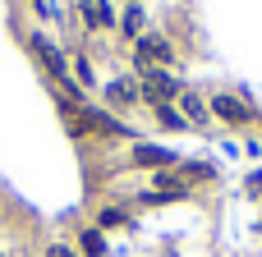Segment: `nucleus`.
I'll return each mask as SVG.
<instances>
[{"label": "nucleus", "instance_id": "nucleus-6", "mask_svg": "<svg viewBox=\"0 0 262 257\" xmlns=\"http://www.w3.org/2000/svg\"><path fill=\"white\" fill-rule=\"evenodd\" d=\"M83 14H88V23H92V28H106V23H111V14L101 9V0H88V5H83Z\"/></svg>", "mask_w": 262, "mask_h": 257}, {"label": "nucleus", "instance_id": "nucleus-8", "mask_svg": "<svg viewBox=\"0 0 262 257\" xmlns=\"http://www.w3.org/2000/svg\"><path fill=\"white\" fill-rule=\"evenodd\" d=\"M111 101H115V106L134 101V83H115V87H111Z\"/></svg>", "mask_w": 262, "mask_h": 257}, {"label": "nucleus", "instance_id": "nucleus-2", "mask_svg": "<svg viewBox=\"0 0 262 257\" xmlns=\"http://www.w3.org/2000/svg\"><path fill=\"white\" fill-rule=\"evenodd\" d=\"M32 51H37V60H41V64L51 69V78H55V83H60L64 92H74V87H69V78H64V60H60V51H55L51 41H32ZM74 97H78V92H74Z\"/></svg>", "mask_w": 262, "mask_h": 257}, {"label": "nucleus", "instance_id": "nucleus-5", "mask_svg": "<svg viewBox=\"0 0 262 257\" xmlns=\"http://www.w3.org/2000/svg\"><path fill=\"white\" fill-rule=\"evenodd\" d=\"M180 101H184V115H189V120H193V124H203V120H207V106H203V101H198V97H193V92H184V97H180Z\"/></svg>", "mask_w": 262, "mask_h": 257}, {"label": "nucleus", "instance_id": "nucleus-11", "mask_svg": "<svg viewBox=\"0 0 262 257\" xmlns=\"http://www.w3.org/2000/svg\"><path fill=\"white\" fill-rule=\"evenodd\" d=\"M32 5H41V0H32Z\"/></svg>", "mask_w": 262, "mask_h": 257}, {"label": "nucleus", "instance_id": "nucleus-9", "mask_svg": "<svg viewBox=\"0 0 262 257\" xmlns=\"http://www.w3.org/2000/svg\"><path fill=\"white\" fill-rule=\"evenodd\" d=\"M83 253H88V257H101V239H97V235H92V230H88V235H83Z\"/></svg>", "mask_w": 262, "mask_h": 257}, {"label": "nucleus", "instance_id": "nucleus-10", "mask_svg": "<svg viewBox=\"0 0 262 257\" xmlns=\"http://www.w3.org/2000/svg\"><path fill=\"white\" fill-rule=\"evenodd\" d=\"M46 257H74V248H64V244H55V248H51Z\"/></svg>", "mask_w": 262, "mask_h": 257}, {"label": "nucleus", "instance_id": "nucleus-7", "mask_svg": "<svg viewBox=\"0 0 262 257\" xmlns=\"http://www.w3.org/2000/svg\"><path fill=\"white\" fill-rule=\"evenodd\" d=\"M138 161H143V166H166L170 156H166V152H157V147H138Z\"/></svg>", "mask_w": 262, "mask_h": 257}, {"label": "nucleus", "instance_id": "nucleus-1", "mask_svg": "<svg viewBox=\"0 0 262 257\" xmlns=\"http://www.w3.org/2000/svg\"><path fill=\"white\" fill-rule=\"evenodd\" d=\"M175 92H180V87H175V83H170L161 69H143V97H147L152 106H166Z\"/></svg>", "mask_w": 262, "mask_h": 257}, {"label": "nucleus", "instance_id": "nucleus-4", "mask_svg": "<svg viewBox=\"0 0 262 257\" xmlns=\"http://www.w3.org/2000/svg\"><path fill=\"white\" fill-rule=\"evenodd\" d=\"M212 110H216L221 120H230V124H244V120H253V110H249L239 97H216V101H212Z\"/></svg>", "mask_w": 262, "mask_h": 257}, {"label": "nucleus", "instance_id": "nucleus-3", "mask_svg": "<svg viewBox=\"0 0 262 257\" xmlns=\"http://www.w3.org/2000/svg\"><path fill=\"white\" fill-rule=\"evenodd\" d=\"M138 64H143V69H161V64H170V46L157 41V37H143V41H138Z\"/></svg>", "mask_w": 262, "mask_h": 257}]
</instances>
